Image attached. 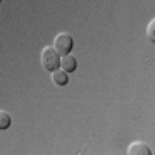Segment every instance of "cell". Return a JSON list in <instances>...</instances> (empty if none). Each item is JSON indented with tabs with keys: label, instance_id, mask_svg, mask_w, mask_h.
Listing matches in <instances>:
<instances>
[{
	"label": "cell",
	"instance_id": "obj_1",
	"mask_svg": "<svg viewBox=\"0 0 155 155\" xmlns=\"http://www.w3.org/2000/svg\"><path fill=\"white\" fill-rule=\"evenodd\" d=\"M59 52H57L54 47H45L41 50V66H43L45 71H55L59 69V64H61V59H59Z\"/></svg>",
	"mask_w": 155,
	"mask_h": 155
},
{
	"label": "cell",
	"instance_id": "obj_6",
	"mask_svg": "<svg viewBox=\"0 0 155 155\" xmlns=\"http://www.w3.org/2000/svg\"><path fill=\"white\" fill-rule=\"evenodd\" d=\"M11 126V117L5 110H0V129H7Z\"/></svg>",
	"mask_w": 155,
	"mask_h": 155
},
{
	"label": "cell",
	"instance_id": "obj_7",
	"mask_svg": "<svg viewBox=\"0 0 155 155\" xmlns=\"http://www.w3.org/2000/svg\"><path fill=\"white\" fill-rule=\"evenodd\" d=\"M147 36H148L152 41H155V17L148 22V26H147Z\"/></svg>",
	"mask_w": 155,
	"mask_h": 155
},
{
	"label": "cell",
	"instance_id": "obj_5",
	"mask_svg": "<svg viewBox=\"0 0 155 155\" xmlns=\"http://www.w3.org/2000/svg\"><path fill=\"white\" fill-rule=\"evenodd\" d=\"M52 81L57 84V86H66L67 84V72L64 69H55L52 71Z\"/></svg>",
	"mask_w": 155,
	"mask_h": 155
},
{
	"label": "cell",
	"instance_id": "obj_4",
	"mask_svg": "<svg viewBox=\"0 0 155 155\" xmlns=\"http://www.w3.org/2000/svg\"><path fill=\"white\" fill-rule=\"evenodd\" d=\"M61 69H64L66 72H74L76 71V59L71 54L62 55L61 57Z\"/></svg>",
	"mask_w": 155,
	"mask_h": 155
},
{
	"label": "cell",
	"instance_id": "obj_3",
	"mask_svg": "<svg viewBox=\"0 0 155 155\" xmlns=\"http://www.w3.org/2000/svg\"><path fill=\"white\" fill-rule=\"evenodd\" d=\"M127 153L129 155H150L152 152H150L148 145L141 143V141H134V143H131L127 147Z\"/></svg>",
	"mask_w": 155,
	"mask_h": 155
},
{
	"label": "cell",
	"instance_id": "obj_2",
	"mask_svg": "<svg viewBox=\"0 0 155 155\" xmlns=\"http://www.w3.org/2000/svg\"><path fill=\"white\" fill-rule=\"evenodd\" d=\"M72 45H74V40L69 33H59L54 38V48L61 54V55H66V54H71Z\"/></svg>",
	"mask_w": 155,
	"mask_h": 155
}]
</instances>
